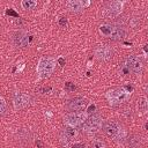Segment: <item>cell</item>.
<instances>
[{
    "label": "cell",
    "instance_id": "cell-1",
    "mask_svg": "<svg viewBox=\"0 0 148 148\" xmlns=\"http://www.w3.org/2000/svg\"><path fill=\"white\" fill-rule=\"evenodd\" d=\"M99 32L112 40H120L126 36V29L124 25L114 23H104L99 27Z\"/></svg>",
    "mask_w": 148,
    "mask_h": 148
},
{
    "label": "cell",
    "instance_id": "cell-2",
    "mask_svg": "<svg viewBox=\"0 0 148 148\" xmlns=\"http://www.w3.org/2000/svg\"><path fill=\"white\" fill-rule=\"evenodd\" d=\"M54 67H56V61L52 58H50V57L42 58L39 60L38 67H37V72H38L39 77H42V79L49 77L53 73Z\"/></svg>",
    "mask_w": 148,
    "mask_h": 148
},
{
    "label": "cell",
    "instance_id": "cell-3",
    "mask_svg": "<svg viewBox=\"0 0 148 148\" xmlns=\"http://www.w3.org/2000/svg\"><path fill=\"white\" fill-rule=\"evenodd\" d=\"M102 130L108 136L113 138V139L123 138V134H124V130H123L121 125L117 121H113V120L105 121L102 125Z\"/></svg>",
    "mask_w": 148,
    "mask_h": 148
},
{
    "label": "cell",
    "instance_id": "cell-4",
    "mask_svg": "<svg viewBox=\"0 0 148 148\" xmlns=\"http://www.w3.org/2000/svg\"><path fill=\"white\" fill-rule=\"evenodd\" d=\"M102 128V118L99 114H91L83 121V131L87 133H96Z\"/></svg>",
    "mask_w": 148,
    "mask_h": 148
},
{
    "label": "cell",
    "instance_id": "cell-5",
    "mask_svg": "<svg viewBox=\"0 0 148 148\" xmlns=\"http://www.w3.org/2000/svg\"><path fill=\"white\" fill-rule=\"evenodd\" d=\"M106 97H108V99L110 101V103L112 105H117V104H120V103L125 102L130 97V91H126L125 88L114 89V90L108 91Z\"/></svg>",
    "mask_w": 148,
    "mask_h": 148
},
{
    "label": "cell",
    "instance_id": "cell-6",
    "mask_svg": "<svg viewBox=\"0 0 148 148\" xmlns=\"http://www.w3.org/2000/svg\"><path fill=\"white\" fill-rule=\"evenodd\" d=\"M95 57L101 61H108L113 56V50L106 44H98L94 49Z\"/></svg>",
    "mask_w": 148,
    "mask_h": 148
},
{
    "label": "cell",
    "instance_id": "cell-7",
    "mask_svg": "<svg viewBox=\"0 0 148 148\" xmlns=\"http://www.w3.org/2000/svg\"><path fill=\"white\" fill-rule=\"evenodd\" d=\"M125 66H126V68L128 69V72L131 71V72L134 73V74H139V73H141V71H142V61H141V59H140L138 56H135V54H131V56L127 57Z\"/></svg>",
    "mask_w": 148,
    "mask_h": 148
},
{
    "label": "cell",
    "instance_id": "cell-8",
    "mask_svg": "<svg viewBox=\"0 0 148 148\" xmlns=\"http://www.w3.org/2000/svg\"><path fill=\"white\" fill-rule=\"evenodd\" d=\"M86 118H87V116H86V113H83V112H69V113H67V114L65 116L64 121H65L68 126L75 127V126L82 124V123L86 120Z\"/></svg>",
    "mask_w": 148,
    "mask_h": 148
},
{
    "label": "cell",
    "instance_id": "cell-9",
    "mask_svg": "<svg viewBox=\"0 0 148 148\" xmlns=\"http://www.w3.org/2000/svg\"><path fill=\"white\" fill-rule=\"evenodd\" d=\"M87 105H88L87 98L80 97V96L74 97V98H72V99H69V101L67 102V108H68V110L74 111V112H81V111H83V110L87 108Z\"/></svg>",
    "mask_w": 148,
    "mask_h": 148
},
{
    "label": "cell",
    "instance_id": "cell-10",
    "mask_svg": "<svg viewBox=\"0 0 148 148\" xmlns=\"http://www.w3.org/2000/svg\"><path fill=\"white\" fill-rule=\"evenodd\" d=\"M123 8V3L119 1H112L104 6L103 8V15L106 17H114L120 14Z\"/></svg>",
    "mask_w": 148,
    "mask_h": 148
},
{
    "label": "cell",
    "instance_id": "cell-11",
    "mask_svg": "<svg viewBox=\"0 0 148 148\" xmlns=\"http://www.w3.org/2000/svg\"><path fill=\"white\" fill-rule=\"evenodd\" d=\"M13 103L16 110L24 109L30 104V96L25 92H16L13 97Z\"/></svg>",
    "mask_w": 148,
    "mask_h": 148
},
{
    "label": "cell",
    "instance_id": "cell-12",
    "mask_svg": "<svg viewBox=\"0 0 148 148\" xmlns=\"http://www.w3.org/2000/svg\"><path fill=\"white\" fill-rule=\"evenodd\" d=\"M29 35L24 31H16L13 35V43L16 47H25L29 44Z\"/></svg>",
    "mask_w": 148,
    "mask_h": 148
},
{
    "label": "cell",
    "instance_id": "cell-13",
    "mask_svg": "<svg viewBox=\"0 0 148 148\" xmlns=\"http://www.w3.org/2000/svg\"><path fill=\"white\" fill-rule=\"evenodd\" d=\"M66 7L72 13H79V12L83 10L84 3L82 1H80V0H72V1H67L66 2Z\"/></svg>",
    "mask_w": 148,
    "mask_h": 148
},
{
    "label": "cell",
    "instance_id": "cell-14",
    "mask_svg": "<svg viewBox=\"0 0 148 148\" xmlns=\"http://www.w3.org/2000/svg\"><path fill=\"white\" fill-rule=\"evenodd\" d=\"M147 106H148L147 98H146L145 96L140 97V98L138 99V109H139V111L142 112V113H145V112L147 111Z\"/></svg>",
    "mask_w": 148,
    "mask_h": 148
},
{
    "label": "cell",
    "instance_id": "cell-15",
    "mask_svg": "<svg viewBox=\"0 0 148 148\" xmlns=\"http://www.w3.org/2000/svg\"><path fill=\"white\" fill-rule=\"evenodd\" d=\"M69 140H72L73 138H75V135H76V131H75V128L74 127H71V126H67V127H65L64 128V132H62Z\"/></svg>",
    "mask_w": 148,
    "mask_h": 148
},
{
    "label": "cell",
    "instance_id": "cell-16",
    "mask_svg": "<svg viewBox=\"0 0 148 148\" xmlns=\"http://www.w3.org/2000/svg\"><path fill=\"white\" fill-rule=\"evenodd\" d=\"M21 6L23 9H34L37 6V2L34 0H23L21 2Z\"/></svg>",
    "mask_w": 148,
    "mask_h": 148
},
{
    "label": "cell",
    "instance_id": "cell-17",
    "mask_svg": "<svg viewBox=\"0 0 148 148\" xmlns=\"http://www.w3.org/2000/svg\"><path fill=\"white\" fill-rule=\"evenodd\" d=\"M91 148H105V143L102 139L99 138H95L91 141Z\"/></svg>",
    "mask_w": 148,
    "mask_h": 148
},
{
    "label": "cell",
    "instance_id": "cell-18",
    "mask_svg": "<svg viewBox=\"0 0 148 148\" xmlns=\"http://www.w3.org/2000/svg\"><path fill=\"white\" fill-rule=\"evenodd\" d=\"M6 108H7V105H6V102H5V99H3V98L0 96V116L5 113V111H6Z\"/></svg>",
    "mask_w": 148,
    "mask_h": 148
},
{
    "label": "cell",
    "instance_id": "cell-19",
    "mask_svg": "<svg viewBox=\"0 0 148 148\" xmlns=\"http://www.w3.org/2000/svg\"><path fill=\"white\" fill-rule=\"evenodd\" d=\"M65 89L68 90V91H74V90H75V86L72 84L71 82H67V83L65 84Z\"/></svg>",
    "mask_w": 148,
    "mask_h": 148
},
{
    "label": "cell",
    "instance_id": "cell-20",
    "mask_svg": "<svg viewBox=\"0 0 148 148\" xmlns=\"http://www.w3.org/2000/svg\"><path fill=\"white\" fill-rule=\"evenodd\" d=\"M59 24H60L61 27H66V25H67V20H66V17H60V18H59Z\"/></svg>",
    "mask_w": 148,
    "mask_h": 148
},
{
    "label": "cell",
    "instance_id": "cell-21",
    "mask_svg": "<svg viewBox=\"0 0 148 148\" xmlns=\"http://www.w3.org/2000/svg\"><path fill=\"white\" fill-rule=\"evenodd\" d=\"M72 148H86V147H84V145H82V143H76V145H74Z\"/></svg>",
    "mask_w": 148,
    "mask_h": 148
},
{
    "label": "cell",
    "instance_id": "cell-22",
    "mask_svg": "<svg viewBox=\"0 0 148 148\" xmlns=\"http://www.w3.org/2000/svg\"><path fill=\"white\" fill-rule=\"evenodd\" d=\"M94 110H95V105H90V108H89L88 112H89V113H91V112H94Z\"/></svg>",
    "mask_w": 148,
    "mask_h": 148
},
{
    "label": "cell",
    "instance_id": "cell-23",
    "mask_svg": "<svg viewBox=\"0 0 148 148\" xmlns=\"http://www.w3.org/2000/svg\"><path fill=\"white\" fill-rule=\"evenodd\" d=\"M59 64H60V65H62V64H64V59H61V58H60V59H59Z\"/></svg>",
    "mask_w": 148,
    "mask_h": 148
}]
</instances>
